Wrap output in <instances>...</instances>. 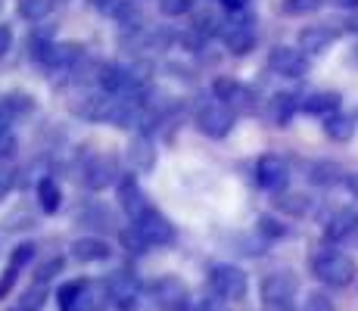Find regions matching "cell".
Segmentation results:
<instances>
[{
    "label": "cell",
    "instance_id": "cell-15",
    "mask_svg": "<svg viewBox=\"0 0 358 311\" xmlns=\"http://www.w3.org/2000/svg\"><path fill=\"white\" fill-rule=\"evenodd\" d=\"M128 162L134 171H150L156 165V147L147 134H137L134 140L128 143Z\"/></svg>",
    "mask_w": 358,
    "mask_h": 311
},
{
    "label": "cell",
    "instance_id": "cell-7",
    "mask_svg": "<svg viewBox=\"0 0 358 311\" xmlns=\"http://www.w3.org/2000/svg\"><path fill=\"white\" fill-rule=\"evenodd\" d=\"M153 296H156V302H159V308H165V311H187V305H190L187 283L181 277H171V274L156 280Z\"/></svg>",
    "mask_w": 358,
    "mask_h": 311
},
{
    "label": "cell",
    "instance_id": "cell-32",
    "mask_svg": "<svg viewBox=\"0 0 358 311\" xmlns=\"http://www.w3.org/2000/svg\"><path fill=\"white\" fill-rule=\"evenodd\" d=\"M19 271H22V268H16V265H6L3 277H0V299H6V296L13 293V287H16V277H19Z\"/></svg>",
    "mask_w": 358,
    "mask_h": 311
},
{
    "label": "cell",
    "instance_id": "cell-19",
    "mask_svg": "<svg viewBox=\"0 0 358 311\" xmlns=\"http://www.w3.org/2000/svg\"><path fill=\"white\" fill-rule=\"evenodd\" d=\"M212 91H215L218 100H224L228 106H243L246 100H250V94H246V87H240L237 81L231 78H218L215 85H212Z\"/></svg>",
    "mask_w": 358,
    "mask_h": 311
},
{
    "label": "cell",
    "instance_id": "cell-26",
    "mask_svg": "<svg viewBox=\"0 0 358 311\" xmlns=\"http://www.w3.org/2000/svg\"><path fill=\"white\" fill-rule=\"evenodd\" d=\"M321 3H327V0H280V10H284L287 16H308V13H315Z\"/></svg>",
    "mask_w": 358,
    "mask_h": 311
},
{
    "label": "cell",
    "instance_id": "cell-42",
    "mask_svg": "<svg viewBox=\"0 0 358 311\" xmlns=\"http://www.w3.org/2000/svg\"><path fill=\"white\" fill-rule=\"evenodd\" d=\"M10 175H3V171H0V199H3L6 196V190H10Z\"/></svg>",
    "mask_w": 358,
    "mask_h": 311
},
{
    "label": "cell",
    "instance_id": "cell-20",
    "mask_svg": "<svg viewBox=\"0 0 358 311\" xmlns=\"http://www.w3.org/2000/svg\"><path fill=\"white\" fill-rule=\"evenodd\" d=\"M324 131H327V137L330 140H349V137L355 134V122L349 119V115H340V113H334V115H327L324 119Z\"/></svg>",
    "mask_w": 358,
    "mask_h": 311
},
{
    "label": "cell",
    "instance_id": "cell-30",
    "mask_svg": "<svg viewBox=\"0 0 358 311\" xmlns=\"http://www.w3.org/2000/svg\"><path fill=\"white\" fill-rule=\"evenodd\" d=\"M59 271H63V259H50V261H47V265H41V268H38V274H34V283H41V287H47V283H50L53 277H57Z\"/></svg>",
    "mask_w": 358,
    "mask_h": 311
},
{
    "label": "cell",
    "instance_id": "cell-38",
    "mask_svg": "<svg viewBox=\"0 0 358 311\" xmlns=\"http://www.w3.org/2000/svg\"><path fill=\"white\" fill-rule=\"evenodd\" d=\"M13 47V31L10 25H0V57H6V50Z\"/></svg>",
    "mask_w": 358,
    "mask_h": 311
},
{
    "label": "cell",
    "instance_id": "cell-45",
    "mask_svg": "<svg viewBox=\"0 0 358 311\" xmlns=\"http://www.w3.org/2000/svg\"><path fill=\"white\" fill-rule=\"evenodd\" d=\"M13 311H25V308H22V305H19V308H13Z\"/></svg>",
    "mask_w": 358,
    "mask_h": 311
},
{
    "label": "cell",
    "instance_id": "cell-31",
    "mask_svg": "<svg viewBox=\"0 0 358 311\" xmlns=\"http://www.w3.org/2000/svg\"><path fill=\"white\" fill-rule=\"evenodd\" d=\"M190 6H194V0H159L162 16H169V19H175V16H184V13H190Z\"/></svg>",
    "mask_w": 358,
    "mask_h": 311
},
{
    "label": "cell",
    "instance_id": "cell-39",
    "mask_svg": "<svg viewBox=\"0 0 358 311\" xmlns=\"http://www.w3.org/2000/svg\"><path fill=\"white\" fill-rule=\"evenodd\" d=\"M87 3H91L94 10H100V13H113L115 6H119V0H87Z\"/></svg>",
    "mask_w": 358,
    "mask_h": 311
},
{
    "label": "cell",
    "instance_id": "cell-10",
    "mask_svg": "<svg viewBox=\"0 0 358 311\" xmlns=\"http://www.w3.org/2000/svg\"><path fill=\"white\" fill-rule=\"evenodd\" d=\"M256 178H259V184L265 187V190L280 193V190L287 187V181H290V165H287L280 156L268 153V156H262V159H259V165H256Z\"/></svg>",
    "mask_w": 358,
    "mask_h": 311
},
{
    "label": "cell",
    "instance_id": "cell-36",
    "mask_svg": "<svg viewBox=\"0 0 358 311\" xmlns=\"http://www.w3.org/2000/svg\"><path fill=\"white\" fill-rule=\"evenodd\" d=\"M13 150H16V134H13L10 128L0 131V159H10Z\"/></svg>",
    "mask_w": 358,
    "mask_h": 311
},
{
    "label": "cell",
    "instance_id": "cell-17",
    "mask_svg": "<svg viewBox=\"0 0 358 311\" xmlns=\"http://www.w3.org/2000/svg\"><path fill=\"white\" fill-rule=\"evenodd\" d=\"M113 175H115L113 159H103V156L87 159V165H85V184L91 187V190H103L106 184H113Z\"/></svg>",
    "mask_w": 358,
    "mask_h": 311
},
{
    "label": "cell",
    "instance_id": "cell-21",
    "mask_svg": "<svg viewBox=\"0 0 358 311\" xmlns=\"http://www.w3.org/2000/svg\"><path fill=\"white\" fill-rule=\"evenodd\" d=\"M302 109L312 115H334L336 109H340V96L336 94H312L306 103H302Z\"/></svg>",
    "mask_w": 358,
    "mask_h": 311
},
{
    "label": "cell",
    "instance_id": "cell-44",
    "mask_svg": "<svg viewBox=\"0 0 358 311\" xmlns=\"http://www.w3.org/2000/svg\"><path fill=\"white\" fill-rule=\"evenodd\" d=\"M265 311H293V308H265Z\"/></svg>",
    "mask_w": 358,
    "mask_h": 311
},
{
    "label": "cell",
    "instance_id": "cell-23",
    "mask_svg": "<svg viewBox=\"0 0 358 311\" xmlns=\"http://www.w3.org/2000/svg\"><path fill=\"white\" fill-rule=\"evenodd\" d=\"M274 205H278L280 212H287V215H293V218L306 215V212L312 209V203H308V196H302V193H284V196H278V199H274Z\"/></svg>",
    "mask_w": 358,
    "mask_h": 311
},
{
    "label": "cell",
    "instance_id": "cell-18",
    "mask_svg": "<svg viewBox=\"0 0 358 311\" xmlns=\"http://www.w3.org/2000/svg\"><path fill=\"white\" fill-rule=\"evenodd\" d=\"M355 227H358V215L355 212H349V209H343V212H336V215L327 221L324 233H327L330 243H340V240H346Z\"/></svg>",
    "mask_w": 358,
    "mask_h": 311
},
{
    "label": "cell",
    "instance_id": "cell-8",
    "mask_svg": "<svg viewBox=\"0 0 358 311\" xmlns=\"http://www.w3.org/2000/svg\"><path fill=\"white\" fill-rule=\"evenodd\" d=\"M131 224L141 231V237L150 243V249L153 246H169L171 240H175V227H171L156 209H147L137 221H131Z\"/></svg>",
    "mask_w": 358,
    "mask_h": 311
},
{
    "label": "cell",
    "instance_id": "cell-29",
    "mask_svg": "<svg viewBox=\"0 0 358 311\" xmlns=\"http://www.w3.org/2000/svg\"><path fill=\"white\" fill-rule=\"evenodd\" d=\"M122 243H125V249H131V252H150V243L141 237V231H137V227L122 231Z\"/></svg>",
    "mask_w": 358,
    "mask_h": 311
},
{
    "label": "cell",
    "instance_id": "cell-16",
    "mask_svg": "<svg viewBox=\"0 0 358 311\" xmlns=\"http://www.w3.org/2000/svg\"><path fill=\"white\" fill-rule=\"evenodd\" d=\"M69 252H72L75 261H103V259H109L113 249H109V243L100 237H81V240H75Z\"/></svg>",
    "mask_w": 358,
    "mask_h": 311
},
{
    "label": "cell",
    "instance_id": "cell-5",
    "mask_svg": "<svg viewBox=\"0 0 358 311\" xmlns=\"http://www.w3.org/2000/svg\"><path fill=\"white\" fill-rule=\"evenodd\" d=\"M106 289H109V299H113V305L119 308V311H134L137 302H141V296H143L141 280H137V274H131V271L113 274Z\"/></svg>",
    "mask_w": 358,
    "mask_h": 311
},
{
    "label": "cell",
    "instance_id": "cell-14",
    "mask_svg": "<svg viewBox=\"0 0 358 311\" xmlns=\"http://www.w3.org/2000/svg\"><path fill=\"white\" fill-rule=\"evenodd\" d=\"M336 41V31L330 25H306L299 31V50L302 53H324Z\"/></svg>",
    "mask_w": 358,
    "mask_h": 311
},
{
    "label": "cell",
    "instance_id": "cell-24",
    "mask_svg": "<svg viewBox=\"0 0 358 311\" xmlns=\"http://www.w3.org/2000/svg\"><path fill=\"white\" fill-rule=\"evenodd\" d=\"M38 196H41V209H44V212H57L63 193H59V187H57L53 178H44V181L38 184Z\"/></svg>",
    "mask_w": 358,
    "mask_h": 311
},
{
    "label": "cell",
    "instance_id": "cell-11",
    "mask_svg": "<svg viewBox=\"0 0 358 311\" xmlns=\"http://www.w3.org/2000/svg\"><path fill=\"white\" fill-rule=\"evenodd\" d=\"M41 62H44L47 72L69 75L81 62V47L78 44H50L47 47V53L41 57Z\"/></svg>",
    "mask_w": 358,
    "mask_h": 311
},
{
    "label": "cell",
    "instance_id": "cell-9",
    "mask_svg": "<svg viewBox=\"0 0 358 311\" xmlns=\"http://www.w3.org/2000/svg\"><path fill=\"white\" fill-rule=\"evenodd\" d=\"M268 68L284 75V78H302V75L308 72V59L299 47H296V50L293 47H274L271 57H268Z\"/></svg>",
    "mask_w": 358,
    "mask_h": 311
},
{
    "label": "cell",
    "instance_id": "cell-41",
    "mask_svg": "<svg viewBox=\"0 0 358 311\" xmlns=\"http://www.w3.org/2000/svg\"><path fill=\"white\" fill-rule=\"evenodd\" d=\"M327 3L343 6V10H355V6H358V0H327Z\"/></svg>",
    "mask_w": 358,
    "mask_h": 311
},
{
    "label": "cell",
    "instance_id": "cell-40",
    "mask_svg": "<svg viewBox=\"0 0 358 311\" xmlns=\"http://www.w3.org/2000/svg\"><path fill=\"white\" fill-rule=\"evenodd\" d=\"M222 6H228V10H243L246 6V0H218Z\"/></svg>",
    "mask_w": 358,
    "mask_h": 311
},
{
    "label": "cell",
    "instance_id": "cell-6",
    "mask_svg": "<svg viewBox=\"0 0 358 311\" xmlns=\"http://www.w3.org/2000/svg\"><path fill=\"white\" fill-rule=\"evenodd\" d=\"M100 87L106 94H115V96H137L141 91V81H137V75H131L125 66H119V62H106V66L100 68Z\"/></svg>",
    "mask_w": 358,
    "mask_h": 311
},
{
    "label": "cell",
    "instance_id": "cell-1",
    "mask_svg": "<svg viewBox=\"0 0 358 311\" xmlns=\"http://www.w3.org/2000/svg\"><path fill=\"white\" fill-rule=\"evenodd\" d=\"M312 271L324 287L343 289L355 280V261L349 255L336 252V249H324V252L312 255Z\"/></svg>",
    "mask_w": 358,
    "mask_h": 311
},
{
    "label": "cell",
    "instance_id": "cell-13",
    "mask_svg": "<svg viewBox=\"0 0 358 311\" xmlns=\"http://www.w3.org/2000/svg\"><path fill=\"white\" fill-rule=\"evenodd\" d=\"M119 205H122V212H125L131 221H137V218L143 215V212L150 209L147 196H143L141 184H137L134 178H125V181L119 184Z\"/></svg>",
    "mask_w": 358,
    "mask_h": 311
},
{
    "label": "cell",
    "instance_id": "cell-33",
    "mask_svg": "<svg viewBox=\"0 0 358 311\" xmlns=\"http://www.w3.org/2000/svg\"><path fill=\"white\" fill-rule=\"evenodd\" d=\"M31 255H34V246H31V243L16 246V249H13V255H10V265L25 268V265H29V261H31Z\"/></svg>",
    "mask_w": 358,
    "mask_h": 311
},
{
    "label": "cell",
    "instance_id": "cell-4",
    "mask_svg": "<svg viewBox=\"0 0 358 311\" xmlns=\"http://www.w3.org/2000/svg\"><path fill=\"white\" fill-rule=\"evenodd\" d=\"M209 287L215 296L228 302H240L246 296V274L237 265H215L209 271Z\"/></svg>",
    "mask_w": 358,
    "mask_h": 311
},
{
    "label": "cell",
    "instance_id": "cell-37",
    "mask_svg": "<svg viewBox=\"0 0 358 311\" xmlns=\"http://www.w3.org/2000/svg\"><path fill=\"white\" fill-rule=\"evenodd\" d=\"M262 233H265V237H284L287 231L274 218H262Z\"/></svg>",
    "mask_w": 358,
    "mask_h": 311
},
{
    "label": "cell",
    "instance_id": "cell-22",
    "mask_svg": "<svg viewBox=\"0 0 358 311\" xmlns=\"http://www.w3.org/2000/svg\"><path fill=\"white\" fill-rule=\"evenodd\" d=\"M340 178H343V168L334 162H315L312 168H308V181L318 187H334Z\"/></svg>",
    "mask_w": 358,
    "mask_h": 311
},
{
    "label": "cell",
    "instance_id": "cell-27",
    "mask_svg": "<svg viewBox=\"0 0 358 311\" xmlns=\"http://www.w3.org/2000/svg\"><path fill=\"white\" fill-rule=\"evenodd\" d=\"M85 293H87V283H85V280L66 283V287H59V305H63V308H72Z\"/></svg>",
    "mask_w": 358,
    "mask_h": 311
},
{
    "label": "cell",
    "instance_id": "cell-25",
    "mask_svg": "<svg viewBox=\"0 0 358 311\" xmlns=\"http://www.w3.org/2000/svg\"><path fill=\"white\" fill-rule=\"evenodd\" d=\"M53 0H19V16L29 19V22H41V19L50 13Z\"/></svg>",
    "mask_w": 358,
    "mask_h": 311
},
{
    "label": "cell",
    "instance_id": "cell-3",
    "mask_svg": "<svg viewBox=\"0 0 358 311\" xmlns=\"http://www.w3.org/2000/svg\"><path fill=\"white\" fill-rule=\"evenodd\" d=\"M196 128L206 137H224L234 128V109L224 100H209L196 109Z\"/></svg>",
    "mask_w": 358,
    "mask_h": 311
},
{
    "label": "cell",
    "instance_id": "cell-35",
    "mask_svg": "<svg viewBox=\"0 0 358 311\" xmlns=\"http://www.w3.org/2000/svg\"><path fill=\"white\" fill-rule=\"evenodd\" d=\"M302 311H336V308H334V302H330L327 296L315 293V296H308V299H306V308H302Z\"/></svg>",
    "mask_w": 358,
    "mask_h": 311
},
{
    "label": "cell",
    "instance_id": "cell-12",
    "mask_svg": "<svg viewBox=\"0 0 358 311\" xmlns=\"http://www.w3.org/2000/svg\"><path fill=\"white\" fill-rule=\"evenodd\" d=\"M224 44H228V50L234 53V57L250 53L252 47H256V25H252V19L243 16V19L228 22V29H224Z\"/></svg>",
    "mask_w": 358,
    "mask_h": 311
},
{
    "label": "cell",
    "instance_id": "cell-28",
    "mask_svg": "<svg viewBox=\"0 0 358 311\" xmlns=\"http://www.w3.org/2000/svg\"><path fill=\"white\" fill-rule=\"evenodd\" d=\"M44 293H47V287H41V283H31V287L25 289L22 296H19V305H22L25 311H38L41 305H44Z\"/></svg>",
    "mask_w": 358,
    "mask_h": 311
},
{
    "label": "cell",
    "instance_id": "cell-34",
    "mask_svg": "<svg viewBox=\"0 0 358 311\" xmlns=\"http://www.w3.org/2000/svg\"><path fill=\"white\" fill-rule=\"evenodd\" d=\"M274 109H278V122H287V119H290V113H293V109H296L293 96H287V94L274 96Z\"/></svg>",
    "mask_w": 358,
    "mask_h": 311
},
{
    "label": "cell",
    "instance_id": "cell-43",
    "mask_svg": "<svg viewBox=\"0 0 358 311\" xmlns=\"http://www.w3.org/2000/svg\"><path fill=\"white\" fill-rule=\"evenodd\" d=\"M349 29H352V31H358V13H355L352 19H349Z\"/></svg>",
    "mask_w": 358,
    "mask_h": 311
},
{
    "label": "cell",
    "instance_id": "cell-2",
    "mask_svg": "<svg viewBox=\"0 0 358 311\" xmlns=\"http://www.w3.org/2000/svg\"><path fill=\"white\" fill-rule=\"evenodd\" d=\"M299 293V277L287 268L265 274L259 283V296L265 308H293V299Z\"/></svg>",
    "mask_w": 358,
    "mask_h": 311
}]
</instances>
